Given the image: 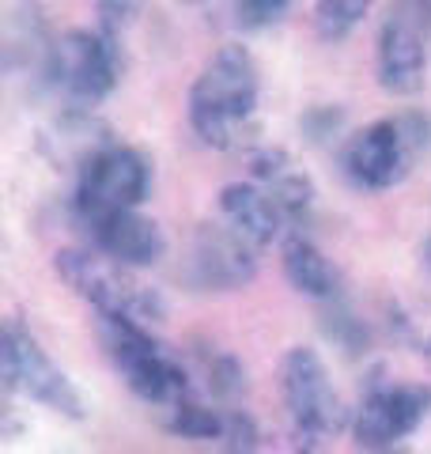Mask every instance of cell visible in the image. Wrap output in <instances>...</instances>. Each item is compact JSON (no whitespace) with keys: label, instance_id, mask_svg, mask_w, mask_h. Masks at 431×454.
Returning a JSON list of instances; mask_svg holds the SVG:
<instances>
[{"label":"cell","instance_id":"cell-1","mask_svg":"<svg viewBox=\"0 0 431 454\" xmlns=\"http://www.w3.org/2000/svg\"><path fill=\"white\" fill-rule=\"evenodd\" d=\"M262 73L247 46H220L190 91V125L208 148L239 152L257 137Z\"/></svg>","mask_w":431,"mask_h":454},{"label":"cell","instance_id":"cell-2","mask_svg":"<svg viewBox=\"0 0 431 454\" xmlns=\"http://www.w3.org/2000/svg\"><path fill=\"white\" fill-rule=\"evenodd\" d=\"M53 269L83 303L98 310V318L137 322L144 330L167 322L163 292L152 288L148 280H140L129 265L106 258L103 250H80V247L57 250Z\"/></svg>","mask_w":431,"mask_h":454},{"label":"cell","instance_id":"cell-3","mask_svg":"<svg viewBox=\"0 0 431 454\" xmlns=\"http://www.w3.org/2000/svg\"><path fill=\"white\" fill-rule=\"evenodd\" d=\"M280 390H284L287 413H292L295 447L303 454H325L322 447L344 428V424H352L349 405L341 402V394L333 387V379H329L322 356L307 345H295V348L284 352Z\"/></svg>","mask_w":431,"mask_h":454},{"label":"cell","instance_id":"cell-4","mask_svg":"<svg viewBox=\"0 0 431 454\" xmlns=\"http://www.w3.org/2000/svg\"><path fill=\"white\" fill-rule=\"evenodd\" d=\"M431 145V121L420 114H405V118H386L371 121L359 133L349 137L341 152L344 175L364 190H390L405 182L412 163Z\"/></svg>","mask_w":431,"mask_h":454},{"label":"cell","instance_id":"cell-5","mask_svg":"<svg viewBox=\"0 0 431 454\" xmlns=\"http://www.w3.org/2000/svg\"><path fill=\"white\" fill-rule=\"evenodd\" d=\"M103 345H106L110 364L125 379V387L137 397H144V402L170 409L190 397V375L152 337V330H144L137 322L103 318Z\"/></svg>","mask_w":431,"mask_h":454},{"label":"cell","instance_id":"cell-6","mask_svg":"<svg viewBox=\"0 0 431 454\" xmlns=\"http://www.w3.org/2000/svg\"><path fill=\"white\" fill-rule=\"evenodd\" d=\"M118 38L106 31H68L46 53V76L57 91H65L72 103L91 106L118 88L121 61H118Z\"/></svg>","mask_w":431,"mask_h":454},{"label":"cell","instance_id":"cell-7","mask_svg":"<svg viewBox=\"0 0 431 454\" xmlns=\"http://www.w3.org/2000/svg\"><path fill=\"white\" fill-rule=\"evenodd\" d=\"M148 197V163L125 145H103L80 167L76 182V216L91 223L110 212H129Z\"/></svg>","mask_w":431,"mask_h":454},{"label":"cell","instance_id":"cell-8","mask_svg":"<svg viewBox=\"0 0 431 454\" xmlns=\"http://www.w3.org/2000/svg\"><path fill=\"white\" fill-rule=\"evenodd\" d=\"M4 387L8 390H23L27 397H35L38 405L53 409L68 420H83V397L80 390L68 382V375L57 367L46 348L23 330L20 322H8L4 325Z\"/></svg>","mask_w":431,"mask_h":454},{"label":"cell","instance_id":"cell-9","mask_svg":"<svg viewBox=\"0 0 431 454\" xmlns=\"http://www.w3.org/2000/svg\"><path fill=\"white\" fill-rule=\"evenodd\" d=\"M431 409V390L424 387H394V382H371L364 402H359L352 417L356 443L367 447L371 454L394 443H405L424 424Z\"/></svg>","mask_w":431,"mask_h":454},{"label":"cell","instance_id":"cell-10","mask_svg":"<svg viewBox=\"0 0 431 454\" xmlns=\"http://www.w3.org/2000/svg\"><path fill=\"white\" fill-rule=\"evenodd\" d=\"M427 38L431 31L405 12L401 4H390L379 31V83L390 95L409 98L424 91L427 80Z\"/></svg>","mask_w":431,"mask_h":454},{"label":"cell","instance_id":"cell-11","mask_svg":"<svg viewBox=\"0 0 431 454\" xmlns=\"http://www.w3.org/2000/svg\"><path fill=\"white\" fill-rule=\"evenodd\" d=\"M254 243L242 239L231 223H200L190 247V273L200 288L235 292L257 277Z\"/></svg>","mask_w":431,"mask_h":454},{"label":"cell","instance_id":"cell-12","mask_svg":"<svg viewBox=\"0 0 431 454\" xmlns=\"http://www.w3.org/2000/svg\"><path fill=\"white\" fill-rule=\"evenodd\" d=\"M83 227H88L95 250H103L106 258L121 262L129 269H148L155 262H163V254H167L163 227L152 216H140L137 208L110 212V216H98Z\"/></svg>","mask_w":431,"mask_h":454},{"label":"cell","instance_id":"cell-13","mask_svg":"<svg viewBox=\"0 0 431 454\" xmlns=\"http://www.w3.org/2000/svg\"><path fill=\"white\" fill-rule=\"evenodd\" d=\"M220 212L254 247H272L284 239V227H287L284 208L257 182H227L220 190Z\"/></svg>","mask_w":431,"mask_h":454},{"label":"cell","instance_id":"cell-14","mask_svg":"<svg viewBox=\"0 0 431 454\" xmlns=\"http://www.w3.org/2000/svg\"><path fill=\"white\" fill-rule=\"evenodd\" d=\"M250 170H254V178L269 190L272 201L284 208L287 223L303 220L310 212V205H314V182L292 163V155H287L284 148H257L250 155Z\"/></svg>","mask_w":431,"mask_h":454},{"label":"cell","instance_id":"cell-15","mask_svg":"<svg viewBox=\"0 0 431 454\" xmlns=\"http://www.w3.org/2000/svg\"><path fill=\"white\" fill-rule=\"evenodd\" d=\"M284 277L295 292L310 295V300L333 303L341 295V273L337 265L303 235H292L284 243Z\"/></svg>","mask_w":431,"mask_h":454},{"label":"cell","instance_id":"cell-16","mask_svg":"<svg viewBox=\"0 0 431 454\" xmlns=\"http://www.w3.org/2000/svg\"><path fill=\"white\" fill-rule=\"evenodd\" d=\"M371 4L375 0H318L314 4V31L322 42H344L367 20Z\"/></svg>","mask_w":431,"mask_h":454},{"label":"cell","instance_id":"cell-17","mask_svg":"<svg viewBox=\"0 0 431 454\" xmlns=\"http://www.w3.org/2000/svg\"><path fill=\"white\" fill-rule=\"evenodd\" d=\"M167 432L182 435V439H223L227 413H220V409H208V405H197L193 397H185V402L170 405Z\"/></svg>","mask_w":431,"mask_h":454},{"label":"cell","instance_id":"cell-18","mask_svg":"<svg viewBox=\"0 0 431 454\" xmlns=\"http://www.w3.org/2000/svg\"><path fill=\"white\" fill-rule=\"evenodd\" d=\"M287 4L292 0H235V16L242 27H250V31H257V27H269V23H277Z\"/></svg>","mask_w":431,"mask_h":454},{"label":"cell","instance_id":"cell-19","mask_svg":"<svg viewBox=\"0 0 431 454\" xmlns=\"http://www.w3.org/2000/svg\"><path fill=\"white\" fill-rule=\"evenodd\" d=\"M208 387L220 397H235L247 390V375H242V367L231 356H216L208 360Z\"/></svg>","mask_w":431,"mask_h":454},{"label":"cell","instance_id":"cell-20","mask_svg":"<svg viewBox=\"0 0 431 454\" xmlns=\"http://www.w3.org/2000/svg\"><path fill=\"white\" fill-rule=\"evenodd\" d=\"M95 12H98V31L118 38L129 27V20H133L137 0H95Z\"/></svg>","mask_w":431,"mask_h":454},{"label":"cell","instance_id":"cell-21","mask_svg":"<svg viewBox=\"0 0 431 454\" xmlns=\"http://www.w3.org/2000/svg\"><path fill=\"white\" fill-rule=\"evenodd\" d=\"M394 4H401L405 12H412V16L431 31V0H394Z\"/></svg>","mask_w":431,"mask_h":454},{"label":"cell","instance_id":"cell-22","mask_svg":"<svg viewBox=\"0 0 431 454\" xmlns=\"http://www.w3.org/2000/svg\"><path fill=\"white\" fill-rule=\"evenodd\" d=\"M375 454H412L405 443H394V447H382V450H375Z\"/></svg>","mask_w":431,"mask_h":454},{"label":"cell","instance_id":"cell-23","mask_svg":"<svg viewBox=\"0 0 431 454\" xmlns=\"http://www.w3.org/2000/svg\"><path fill=\"white\" fill-rule=\"evenodd\" d=\"M424 356H427V360H431V337H427V340H424Z\"/></svg>","mask_w":431,"mask_h":454},{"label":"cell","instance_id":"cell-24","mask_svg":"<svg viewBox=\"0 0 431 454\" xmlns=\"http://www.w3.org/2000/svg\"><path fill=\"white\" fill-rule=\"evenodd\" d=\"M424 258H427V265H431V239H427V247H424Z\"/></svg>","mask_w":431,"mask_h":454},{"label":"cell","instance_id":"cell-25","mask_svg":"<svg viewBox=\"0 0 431 454\" xmlns=\"http://www.w3.org/2000/svg\"><path fill=\"white\" fill-rule=\"evenodd\" d=\"M193 4H197V0H193Z\"/></svg>","mask_w":431,"mask_h":454}]
</instances>
